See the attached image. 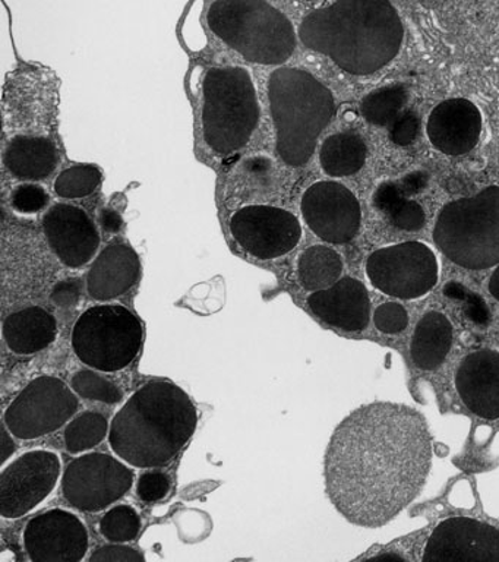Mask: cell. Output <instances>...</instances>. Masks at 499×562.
<instances>
[{
    "mask_svg": "<svg viewBox=\"0 0 499 562\" xmlns=\"http://www.w3.org/2000/svg\"><path fill=\"white\" fill-rule=\"evenodd\" d=\"M431 465L432 438L418 411L366 404L337 426L328 443L327 494L350 522L375 529L419 495Z\"/></svg>",
    "mask_w": 499,
    "mask_h": 562,
    "instance_id": "1",
    "label": "cell"
},
{
    "mask_svg": "<svg viewBox=\"0 0 499 562\" xmlns=\"http://www.w3.org/2000/svg\"><path fill=\"white\" fill-rule=\"evenodd\" d=\"M299 38L345 72L371 75L398 55L405 25L389 0H334L304 18Z\"/></svg>",
    "mask_w": 499,
    "mask_h": 562,
    "instance_id": "2",
    "label": "cell"
},
{
    "mask_svg": "<svg viewBox=\"0 0 499 562\" xmlns=\"http://www.w3.org/2000/svg\"><path fill=\"white\" fill-rule=\"evenodd\" d=\"M199 413L170 381H150L131 395L109 430L113 452L134 468H163L194 435Z\"/></svg>",
    "mask_w": 499,
    "mask_h": 562,
    "instance_id": "3",
    "label": "cell"
},
{
    "mask_svg": "<svg viewBox=\"0 0 499 562\" xmlns=\"http://www.w3.org/2000/svg\"><path fill=\"white\" fill-rule=\"evenodd\" d=\"M269 99L280 158L291 167L305 166L336 116L334 95L308 70L279 68L269 79Z\"/></svg>",
    "mask_w": 499,
    "mask_h": 562,
    "instance_id": "4",
    "label": "cell"
},
{
    "mask_svg": "<svg viewBox=\"0 0 499 562\" xmlns=\"http://www.w3.org/2000/svg\"><path fill=\"white\" fill-rule=\"evenodd\" d=\"M207 21L218 38L253 64L282 65L296 48L295 26L266 0H216Z\"/></svg>",
    "mask_w": 499,
    "mask_h": 562,
    "instance_id": "5",
    "label": "cell"
},
{
    "mask_svg": "<svg viewBox=\"0 0 499 562\" xmlns=\"http://www.w3.org/2000/svg\"><path fill=\"white\" fill-rule=\"evenodd\" d=\"M433 241L450 261L467 270L499 263V187L449 202L438 214Z\"/></svg>",
    "mask_w": 499,
    "mask_h": 562,
    "instance_id": "6",
    "label": "cell"
},
{
    "mask_svg": "<svg viewBox=\"0 0 499 562\" xmlns=\"http://www.w3.org/2000/svg\"><path fill=\"white\" fill-rule=\"evenodd\" d=\"M260 123L256 86L240 66L209 69L204 79L203 127L208 147L220 154L239 151Z\"/></svg>",
    "mask_w": 499,
    "mask_h": 562,
    "instance_id": "7",
    "label": "cell"
},
{
    "mask_svg": "<svg viewBox=\"0 0 499 562\" xmlns=\"http://www.w3.org/2000/svg\"><path fill=\"white\" fill-rule=\"evenodd\" d=\"M143 325L125 306L99 305L82 312L72 329V349L87 367L102 372L128 368L143 346Z\"/></svg>",
    "mask_w": 499,
    "mask_h": 562,
    "instance_id": "8",
    "label": "cell"
},
{
    "mask_svg": "<svg viewBox=\"0 0 499 562\" xmlns=\"http://www.w3.org/2000/svg\"><path fill=\"white\" fill-rule=\"evenodd\" d=\"M80 406L76 391L59 378L43 375L30 382L5 412V426L14 437L36 439L63 428Z\"/></svg>",
    "mask_w": 499,
    "mask_h": 562,
    "instance_id": "9",
    "label": "cell"
},
{
    "mask_svg": "<svg viewBox=\"0 0 499 562\" xmlns=\"http://www.w3.org/2000/svg\"><path fill=\"white\" fill-rule=\"evenodd\" d=\"M372 285L388 296L418 299L438 281L436 255L422 241H405L375 250L366 261Z\"/></svg>",
    "mask_w": 499,
    "mask_h": 562,
    "instance_id": "10",
    "label": "cell"
},
{
    "mask_svg": "<svg viewBox=\"0 0 499 562\" xmlns=\"http://www.w3.org/2000/svg\"><path fill=\"white\" fill-rule=\"evenodd\" d=\"M133 485V470L106 452L78 457L68 464L63 477L65 499L87 513L111 507L124 498Z\"/></svg>",
    "mask_w": 499,
    "mask_h": 562,
    "instance_id": "11",
    "label": "cell"
},
{
    "mask_svg": "<svg viewBox=\"0 0 499 562\" xmlns=\"http://www.w3.org/2000/svg\"><path fill=\"white\" fill-rule=\"evenodd\" d=\"M230 233L249 255L265 261L292 252L300 241L302 226L291 211L248 205L231 215Z\"/></svg>",
    "mask_w": 499,
    "mask_h": 562,
    "instance_id": "12",
    "label": "cell"
},
{
    "mask_svg": "<svg viewBox=\"0 0 499 562\" xmlns=\"http://www.w3.org/2000/svg\"><path fill=\"white\" fill-rule=\"evenodd\" d=\"M59 457L55 452H25L8 465L0 476V514L20 518L33 512L55 490L60 476Z\"/></svg>",
    "mask_w": 499,
    "mask_h": 562,
    "instance_id": "13",
    "label": "cell"
},
{
    "mask_svg": "<svg viewBox=\"0 0 499 562\" xmlns=\"http://www.w3.org/2000/svg\"><path fill=\"white\" fill-rule=\"evenodd\" d=\"M300 209L310 231L328 244H348L361 228V202L339 182L314 183L306 189Z\"/></svg>",
    "mask_w": 499,
    "mask_h": 562,
    "instance_id": "14",
    "label": "cell"
},
{
    "mask_svg": "<svg viewBox=\"0 0 499 562\" xmlns=\"http://www.w3.org/2000/svg\"><path fill=\"white\" fill-rule=\"evenodd\" d=\"M89 544L84 522L67 509L38 514L24 530V548L33 562H80Z\"/></svg>",
    "mask_w": 499,
    "mask_h": 562,
    "instance_id": "15",
    "label": "cell"
},
{
    "mask_svg": "<svg viewBox=\"0 0 499 562\" xmlns=\"http://www.w3.org/2000/svg\"><path fill=\"white\" fill-rule=\"evenodd\" d=\"M428 561H499V530L468 517L446 518L424 547Z\"/></svg>",
    "mask_w": 499,
    "mask_h": 562,
    "instance_id": "16",
    "label": "cell"
},
{
    "mask_svg": "<svg viewBox=\"0 0 499 562\" xmlns=\"http://www.w3.org/2000/svg\"><path fill=\"white\" fill-rule=\"evenodd\" d=\"M43 228L56 257L69 268L86 266L99 250L98 227L80 206H52L43 217Z\"/></svg>",
    "mask_w": 499,
    "mask_h": 562,
    "instance_id": "17",
    "label": "cell"
},
{
    "mask_svg": "<svg viewBox=\"0 0 499 562\" xmlns=\"http://www.w3.org/2000/svg\"><path fill=\"white\" fill-rule=\"evenodd\" d=\"M427 134L433 147L446 156L470 153L481 135L480 110L467 99L442 101L429 114Z\"/></svg>",
    "mask_w": 499,
    "mask_h": 562,
    "instance_id": "18",
    "label": "cell"
},
{
    "mask_svg": "<svg viewBox=\"0 0 499 562\" xmlns=\"http://www.w3.org/2000/svg\"><path fill=\"white\" fill-rule=\"evenodd\" d=\"M308 305L324 323L344 331H363L370 324V293L362 281L353 277H344L330 288L317 290L308 297Z\"/></svg>",
    "mask_w": 499,
    "mask_h": 562,
    "instance_id": "19",
    "label": "cell"
},
{
    "mask_svg": "<svg viewBox=\"0 0 499 562\" xmlns=\"http://www.w3.org/2000/svg\"><path fill=\"white\" fill-rule=\"evenodd\" d=\"M460 398L484 419H499V353L481 349L462 360L455 375Z\"/></svg>",
    "mask_w": 499,
    "mask_h": 562,
    "instance_id": "20",
    "label": "cell"
},
{
    "mask_svg": "<svg viewBox=\"0 0 499 562\" xmlns=\"http://www.w3.org/2000/svg\"><path fill=\"white\" fill-rule=\"evenodd\" d=\"M139 272L141 262L133 246L113 241L94 259L87 274V292L95 301H113L137 284Z\"/></svg>",
    "mask_w": 499,
    "mask_h": 562,
    "instance_id": "21",
    "label": "cell"
},
{
    "mask_svg": "<svg viewBox=\"0 0 499 562\" xmlns=\"http://www.w3.org/2000/svg\"><path fill=\"white\" fill-rule=\"evenodd\" d=\"M58 336V324L50 312L29 306L12 312L3 323V338L16 355H34L49 347Z\"/></svg>",
    "mask_w": 499,
    "mask_h": 562,
    "instance_id": "22",
    "label": "cell"
},
{
    "mask_svg": "<svg viewBox=\"0 0 499 562\" xmlns=\"http://www.w3.org/2000/svg\"><path fill=\"white\" fill-rule=\"evenodd\" d=\"M3 161L16 179L42 180L58 165V149L50 139L20 135L8 144Z\"/></svg>",
    "mask_w": 499,
    "mask_h": 562,
    "instance_id": "23",
    "label": "cell"
},
{
    "mask_svg": "<svg viewBox=\"0 0 499 562\" xmlns=\"http://www.w3.org/2000/svg\"><path fill=\"white\" fill-rule=\"evenodd\" d=\"M453 345V325L440 312H428L416 325L410 353L416 367L432 371L444 363Z\"/></svg>",
    "mask_w": 499,
    "mask_h": 562,
    "instance_id": "24",
    "label": "cell"
},
{
    "mask_svg": "<svg viewBox=\"0 0 499 562\" xmlns=\"http://www.w3.org/2000/svg\"><path fill=\"white\" fill-rule=\"evenodd\" d=\"M367 147L358 132L345 131L328 136L319 151L322 170L332 178L358 173L365 165Z\"/></svg>",
    "mask_w": 499,
    "mask_h": 562,
    "instance_id": "25",
    "label": "cell"
},
{
    "mask_svg": "<svg viewBox=\"0 0 499 562\" xmlns=\"http://www.w3.org/2000/svg\"><path fill=\"white\" fill-rule=\"evenodd\" d=\"M343 261L334 249L315 245L302 252L297 262L300 284L309 292L330 288L340 280Z\"/></svg>",
    "mask_w": 499,
    "mask_h": 562,
    "instance_id": "26",
    "label": "cell"
},
{
    "mask_svg": "<svg viewBox=\"0 0 499 562\" xmlns=\"http://www.w3.org/2000/svg\"><path fill=\"white\" fill-rule=\"evenodd\" d=\"M409 99L407 88L401 83L385 86L370 92L362 100L361 112L366 122L375 126H389Z\"/></svg>",
    "mask_w": 499,
    "mask_h": 562,
    "instance_id": "27",
    "label": "cell"
},
{
    "mask_svg": "<svg viewBox=\"0 0 499 562\" xmlns=\"http://www.w3.org/2000/svg\"><path fill=\"white\" fill-rule=\"evenodd\" d=\"M107 417L98 412H86L77 416L65 429V446L77 454L91 450L109 435Z\"/></svg>",
    "mask_w": 499,
    "mask_h": 562,
    "instance_id": "28",
    "label": "cell"
},
{
    "mask_svg": "<svg viewBox=\"0 0 499 562\" xmlns=\"http://www.w3.org/2000/svg\"><path fill=\"white\" fill-rule=\"evenodd\" d=\"M103 175L93 165H78L64 170L55 180V192L63 198H84L91 195L102 183Z\"/></svg>",
    "mask_w": 499,
    "mask_h": 562,
    "instance_id": "29",
    "label": "cell"
},
{
    "mask_svg": "<svg viewBox=\"0 0 499 562\" xmlns=\"http://www.w3.org/2000/svg\"><path fill=\"white\" fill-rule=\"evenodd\" d=\"M99 527L103 538L111 542H131L141 530V518L129 505H117L104 514Z\"/></svg>",
    "mask_w": 499,
    "mask_h": 562,
    "instance_id": "30",
    "label": "cell"
},
{
    "mask_svg": "<svg viewBox=\"0 0 499 562\" xmlns=\"http://www.w3.org/2000/svg\"><path fill=\"white\" fill-rule=\"evenodd\" d=\"M71 385L80 397L91 400V402L116 404L124 398L120 386L94 371L77 372L72 376Z\"/></svg>",
    "mask_w": 499,
    "mask_h": 562,
    "instance_id": "31",
    "label": "cell"
},
{
    "mask_svg": "<svg viewBox=\"0 0 499 562\" xmlns=\"http://www.w3.org/2000/svg\"><path fill=\"white\" fill-rule=\"evenodd\" d=\"M50 198L47 192L38 184L24 183L15 188L12 192V206L20 213H38L47 205Z\"/></svg>",
    "mask_w": 499,
    "mask_h": 562,
    "instance_id": "32",
    "label": "cell"
},
{
    "mask_svg": "<svg viewBox=\"0 0 499 562\" xmlns=\"http://www.w3.org/2000/svg\"><path fill=\"white\" fill-rule=\"evenodd\" d=\"M374 321L381 333L397 334L406 329L409 315L400 303L389 302L376 307Z\"/></svg>",
    "mask_w": 499,
    "mask_h": 562,
    "instance_id": "33",
    "label": "cell"
},
{
    "mask_svg": "<svg viewBox=\"0 0 499 562\" xmlns=\"http://www.w3.org/2000/svg\"><path fill=\"white\" fill-rule=\"evenodd\" d=\"M420 132V117L415 110H402L396 117V121L389 125V139L394 144L406 145L413 144Z\"/></svg>",
    "mask_w": 499,
    "mask_h": 562,
    "instance_id": "34",
    "label": "cell"
},
{
    "mask_svg": "<svg viewBox=\"0 0 499 562\" xmlns=\"http://www.w3.org/2000/svg\"><path fill=\"white\" fill-rule=\"evenodd\" d=\"M172 482L163 472H146L138 479L137 494L146 503H157L168 496Z\"/></svg>",
    "mask_w": 499,
    "mask_h": 562,
    "instance_id": "35",
    "label": "cell"
},
{
    "mask_svg": "<svg viewBox=\"0 0 499 562\" xmlns=\"http://www.w3.org/2000/svg\"><path fill=\"white\" fill-rule=\"evenodd\" d=\"M392 222L401 231H420L424 226V211L418 202L405 201L393 211Z\"/></svg>",
    "mask_w": 499,
    "mask_h": 562,
    "instance_id": "36",
    "label": "cell"
},
{
    "mask_svg": "<svg viewBox=\"0 0 499 562\" xmlns=\"http://www.w3.org/2000/svg\"><path fill=\"white\" fill-rule=\"evenodd\" d=\"M91 562H131L144 561V555L137 549L125 547V544H106L99 548L98 551L90 557Z\"/></svg>",
    "mask_w": 499,
    "mask_h": 562,
    "instance_id": "37",
    "label": "cell"
},
{
    "mask_svg": "<svg viewBox=\"0 0 499 562\" xmlns=\"http://www.w3.org/2000/svg\"><path fill=\"white\" fill-rule=\"evenodd\" d=\"M80 296L81 283L77 279L60 281L52 292V301L65 310L76 306Z\"/></svg>",
    "mask_w": 499,
    "mask_h": 562,
    "instance_id": "38",
    "label": "cell"
},
{
    "mask_svg": "<svg viewBox=\"0 0 499 562\" xmlns=\"http://www.w3.org/2000/svg\"><path fill=\"white\" fill-rule=\"evenodd\" d=\"M100 224H102L104 231L117 233L124 226V220H122L117 211L107 209L103 210L102 214H100Z\"/></svg>",
    "mask_w": 499,
    "mask_h": 562,
    "instance_id": "39",
    "label": "cell"
},
{
    "mask_svg": "<svg viewBox=\"0 0 499 562\" xmlns=\"http://www.w3.org/2000/svg\"><path fill=\"white\" fill-rule=\"evenodd\" d=\"M10 429L7 428L3 429V437H2V443H3V452H2V461L5 463L8 459L15 452V442L14 439H12L10 435Z\"/></svg>",
    "mask_w": 499,
    "mask_h": 562,
    "instance_id": "40",
    "label": "cell"
},
{
    "mask_svg": "<svg viewBox=\"0 0 499 562\" xmlns=\"http://www.w3.org/2000/svg\"><path fill=\"white\" fill-rule=\"evenodd\" d=\"M489 293L499 302V263L489 280Z\"/></svg>",
    "mask_w": 499,
    "mask_h": 562,
    "instance_id": "41",
    "label": "cell"
}]
</instances>
